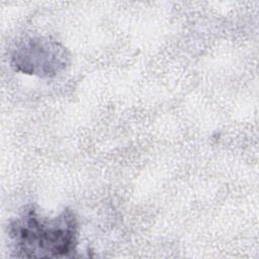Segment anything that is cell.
Masks as SVG:
<instances>
[{"mask_svg":"<svg viewBox=\"0 0 259 259\" xmlns=\"http://www.w3.org/2000/svg\"><path fill=\"white\" fill-rule=\"evenodd\" d=\"M70 63L68 50L58 40L34 36L22 40L10 57L11 67L20 73L42 78L55 77Z\"/></svg>","mask_w":259,"mask_h":259,"instance_id":"7a4b0ae2","label":"cell"},{"mask_svg":"<svg viewBox=\"0 0 259 259\" xmlns=\"http://www.w3.org/2000/svg\"><path fill=\"white\" fill-rule=\"evenodd\" d=\"M9 235L18 256L63 258L76 251L78 222L69 208L55 218H44L33 206H28L11 221Z\"/></svg>","mask_w":259,"mask_h":259,"instance_id":"6da1fadb","label":"cell"}]
</instances>
